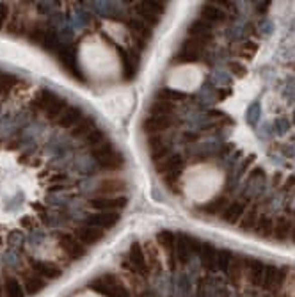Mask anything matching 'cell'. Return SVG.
Wrapping results in <instances>:
<instances>
[{"instance_id": "6da1fadb", "label": "cell", "mask_w": 295, "mask_h": 297, "mask_svg": "<svg viewBox=\"0 0 295 297\" xmlns=\"http://www.w3.org/2000/svg\"><path fill=\"white\" fill-rule=\"evenodd\" d=\"M55 237H57V242H59V248L62 249V253H64L66 256H68L69 262H77V260L86 256V253H87L86 246H84L75 235L57 231Z\"/></svg>"}, {"instance_id": "7a4b0ae2", "label": "cell", "mask_w": 295, "mask_h": 297, "mask_svg": "<svg viewBox=\"0 0 295 297\" xmlns=\"http://www.w3.org/2000/svg\"><path fill=\"white\" fill-rule=\"evenodd\" d=\"M128 203V198L121 196V198H112V196H100V198H93L89 201L95 210L100 212H110V210H121V208L126 207Z\"/></svg>"}, {"instance_id": "3957f363", "label": "cell", "mask_w": 295, "mask_h": 297, "mask_svg": "<svg viewBox=\"0 0 295 297\" xmlns=\"http://www.w3.org/2000/svg\"><path fill=\"white\" fill-rule=\"evenodd\" d=\"M173 120L169 116H150L142 121V130L148 136H159L162 132L169 130Z\"/></svg>"}, {"instance_id": "277c9868", "label": "cell", "mask_w": 295, "mask_h": 297, "mask_svg": "<svg viewBox=\"0 0 295 297\" xmlns=\"http://www.w3.org/2000/svg\"><path fill=\"white\" fill-rule=\"evenodd\" d=\"M73 235H75L84 246H95L105 237V231L100 228H95V226L84 224V226H79Z\"/></svg>"}, {"instance_id": "5b68a950", "label": "cell", "mask_w": 295, "mask_h": 297, "mask_svg": "<svg viewBox=\"0 0 295 297\" xmlns=\"http://www.w3.org/2000/svg\"><path fill=\"white\" fill-rule=\"evenodd\" d=\"M86 224L89 226H95V228L100 229H109L119 221V214L117 212H102V214H91L87 215L86 219Z\"/></svg>"}, {"instance_id": "8992f818", "label": "cell", "mask_w": 295, "mask_h": 297, "mask_svg": "<svg viewBox=\"0 0 295 297\" xmlns=\"http://www.w3.org/2000/svg\"><path fill=\"white\" fill-rule=\"evenodd\" d=\"M59 59H61L62 66H64L75 79L77 77L82 79V75H80V72H79V66H77V53L73 46H62V48L59 50Z\"/></svg>"}, {"instance_id": "52a82bcc", "label": "cell", "mask_w": 295, "mask_h": 297, "mask_svg": "<svg viewBox=\"0 0 295 297\" xmlns=\"http://www.w3.org/2000/svg\"><path fill=\"white\" fill-rule=\"evenodd\" d=\"M84 117L86 116H84V110L80 109V107H68V109L59 116L57 125L61 128H71V127H77Z\"/></svg>"}, {"instance_id": "ba28073f", "label": "cell", "mask_w": 295, "mask_h": 297, "mask_svg": "<svg viewBox=\"0 0 295 297\" xmlns=\"http://www.w3.org/2000/svg\"><path fill=\"white\" fill-rule=\"evenodd\" d=\"M182 166H183V160L180 155H169V157L164 158L162 162L155 164V169L160 176H167V174H171V173H178L176 169H180Z\"/></svg>"}, {"instance_id": "9c48e42d", "label": "cell", "mask_w": 295, "mask_h": 297, "mask_svg": "<svg viewBox=\"0 0 295 297\" xmlns=\"http://www.w3.org/2000/svg\"><path fill=\"white\" fill-rule=\"evenodd\" d=\"M247 210V203H242V201H235L230 207H226V210L223 212V219L228 222V224H239L242 221L244 214Z\"/></svg>"}, {"instance_id": "30bf717a", "label": "cell", "mask_w": 295, "mask_h": 297, "mask_svg": "<svg viewBox=\"0 0 295 297\" xmlns=\"http://www.w3.org/2000/svg\"><path fill=\"white\" fill-rule=\"evenodd\" d=\"M291 229H293V222L286 217H277L274 221V231L272 237H276L277 241H286L291 235Z\"/></svg>"}, {"instance_id": "8fae6325", "label": "cell", "mask_w": 295, "mask_h": 297, "mask_svg": "<svg viewBox=\"0 0 295 297\" xmlns=\"http://www.w3.org/2000/svg\"><path fill=\"white\" fill-rule=\"evenodd\" d=\"M126 189V182L119 180V178H109V180H103L98 185L96 191L100 194H114V192H123Z\"/></svg>"}, {"instance_id": "7c38bea8", "label": "cell", "mask_w": 295, "mask_h": 297, "mask_svg": "<svg viewBox=\"0 0 295 297\" xmlns=\"http://www.w3.org/2000/svg\"><path fill=\"white\" fill-rule=\"evenodd\" d=\"M98 166H100V169H105V171H117L125 166V158H123V155H119L116 151V153L110 155V157H105V158H102V160H98Z\"/></svg>"}, {"instance_id": "4fadbf2b", "label": "cell", "mask_w": 295, "mask_h": 297, "mask_svg": "<svg viewBox=\"0 0 295 297\" xmlns=\"http://www.w3.org/2000/svg\"><path fill=\"white\" fill-rule=\"evenodd\" d=\"M95 130V117L93 116H86L75 128H73L71 136L77 137V139H82V137H87L91 132Z\"/></svg>"}, {"instance_id": "5bb4252c", "label": "cell", "mask_w": 295, "mask_h": 297, "mask_svg": "<svg viewBox=\"0 0 295 297\" xmlns=\"http://www.w3.org/2000/svg\"><path fill=\"white\" fill-rule=\"evenodd\" d=\"M254 229H256V233L261 235V237H272L274 219L269 217V215H260L256 226H254Z\"/></svg>"}, {"instance_id": "9a60e30c", "label": "cell", "mask_w": 295, "mask_h": 297, "mask_svg": "<svg viewBox=\"0 0 295 297\" xmlns=\"http://www.w3.org/2000/svg\"><path fill=\"white\" fill-rule=\"evenodd\" d=\"M235 253L230 251V249H217V256H215V267L219 272H224L226 274L228 267H230L231 260H233Z\"/></svg>"}, {"instance_id": "2e32d148", "label": "cell", "mask_w": 295, "mask_h": 297, "mask_svg": "<svg viewBox=\"0 0 295 297\" xmlns=\"http://www.w3.org/2000/svg\"><path fill=\"white\" fill-rule=\"evenodd\" d=\"M226 207H228V200L224 196H220V198H215L213 201H210V203H206L204 207H201V210L208 215H219L226 210Z\"/></svg>"}, {"instance_id": "e0dca14e", "label": "cell", "mask_w": 295, "mask_h": 297, "mask_svg": "<svg viewBox=\"0 0 295 297\" xmlns=\"http://www.w3.org/2000/svg\"><path fill=\"white\" fill-rule=\"evenodd\" d=\"M66 109H68V102H66L64 98L57 96L52 102V105L48 107V110H46V117H48V120H55V117L61 116Z\"/></svg>"}, {"instance_id": "ac0fdd59", "label": "cell", "mask_w": 295, "mask_h": 297, "mask_svg": "<svg viewBox=\"0 0 295 297\" xmlns=\"http://www.w3.org/2000/svg\"><path fill=\"white\" fill-rule=\"evenodd\" d=\"M173 110H174V103L164 102V100H157V102H153V105L150 107V114H152V116H171Z\"/></svg>"}, {"instance_id": "d6986e66", "label": "cell", "mask_w": 295, "mask_h": 297, "mask_svg": "<svg viewBox=\"0 0 295 297\" xmlns=\"http://www.w3.org/2000/svg\"><path fill=\"white\" fill-rule=\"evenodd\" d=\"M201 16H203V22H223L226 18V15L219 8H213V6L201 8Z\"/></svg>"}, {"instance_id": "ffe728a7", "label": "cell", "mask_w": 295, "mask_h": 297, "mask_svg": "<svg viewBox=\"0 0 295 297\" xmlns=\"http://www.w3.org/2000/svg\"><path fill=\"white\" fill-rule=\"evenodd\" d=\"M116 153V148H114V144L112 143H102V144H98V146H95L91 150V155L96 158V160H102V158H105V157H110V155H114Z\"/></svg>"}, {"instance_id": "44dd1931", "label": "cell", "mask_w": 295, "mask_h": 297, "mask_svg": "<svg viewBox=\"0 0 295 297\" xmlns=\"http://www.w3.org/2000/svg\"><path fill=\"white\" fill-rule=\"evenodd\" d=\"M105 139H107V134H105V132L100 130V128H95V130H93L89 136L84 137V144H86V146H89L93 150V148L98 146V144L105 143Z\"/></svg>"}, {"instance_id": "7402d4cb", "label": "cell", "mask_w": 295, "mask_h": 297, "mask_svg": "<svg viewBox=\"0 0 295 297\" xmlns=\"http://www.w3.org/2000/svg\"><path fill=\"white\" fill-rule=\"evenodd\" d=\"M258 219H260V215H258V207H253L249 212H247V214H244L242 221H240L239 224L244 231H246V229H253L254 226H256Z\"/></svg>"}, {"instance_id": "603a6c76", "label": "cell", "mask_w": 295, "mask_h": 297, "mask_svg": "<svg viewBox=\"0 0 295 297\" xmlns=\"http://www.w3.org/2000/svg\"><path fill=\"white\" fill-rule=\"evenodd\" d=\"M18 84V79L11 73H6V72H0V93L8 94L13 87Z\"/></svg>"}, {"instance_id": "cb8c5ba5", "label": "cell", "mask_w": 295, "mask_h": 297, "mask_svg": "<svg viewBox=\"0 0 295 297\" xmlns=\"http://www.w3.org/2000/svg\"><path fill=\"white\" fill-rule=\"evenodd\" d=\"M157 98H162L164 102H171V103H173V100H174V102H176V100H183V94L182 93H176V91L167 89V87H164V89H160L159 93H157Z\"/></svg>"}, {"instance_id": "d4e9b609", "label": "cell", "mask_w": 295, "mask_h": 297, "mask_svg": "<svg viewBox=\"0 0 295 297\" xmlns=\"http://www.w3.org/2000/svg\"><path fill=\"white\" fill-rule=\"evenodd\" d=\"M41 45L45 46L46 50H55L57 46H59V38H57V34L53 30H46Z\"/></svg>"}, {"instance_id": "484cf974", "label": "cell", "mask_w": 295, "mask_h": 297, "mask_svg": "<svg viewBox=\"0 0 295 297\" xmlns=\"http://www.w3.org/2000/svg\"><path fill=\"white\" fill-rule=\"evenodd\" d=\"M130 27L135 32V36H140V38H150V29L146 27V23L139 22V20H133L130 22Z\"/></svg>"}, {"instance_id": "4316f807", "label": "cell", "mask_w": 295, "mask_h": 297, "mask_svg": "<svg viewBox=\"0 0 295 297\" xmlns=\"http://www.w3.org/2000/svg\"><path fill=\"white\" fill-rule=\"evenodd\" d=\"M23 241H25V237H23V233L18 231V229H15V231H11V233L8 235V244L11 246V248H20V246L23 244Z\"/></svg>"}, {"instance_id": "83f0119b", "label": "cell", "mask_w": 295, "mask_h": 297, "mask_svg": "<svg viewBox=\"0 0 295 297\" xmlns=\"http://www.w3.org/2000/svg\"><path fill=\"white\" fill-rule=\"evenodd\" d=\"M169 146H164V148H159V150L152 151V160L155 162V164H159V162H162L164 158H167V155H169Z\"/></svg>"}, {"instance_id": "f1b7e54d", "label": "cell", "mask_w": 295, "mask_h": 297, "mask_svg": "<svg viewBox=\"0 0 295 297\" xmlns=\"http://www.w3.org/2000/svg\"><path fill=\"white\" fill-rule=\"evenodd\" d=\"M9 6L8 4H4V2H0V30L4 29L6 27V22L9 20Z\"/></svg>"}, {"instance_id": "f546056e", "label": "cell", "mask_w": 295, "mask_h": 297, "mask_svg": "<svg viewBox=\"0 0 295 297\" xmlns=\"http://www.w3.org/2000/svg\"><path fill=\"white\" fill-rule=\"evenodd\" d=\"M20 226L25 229H34V226H36L34 217H23L22 221H20Z\"/></svg>"}, {"instance_id": "4dcf8cb0", "label": "cell", "mask_w": 295, "mask_h": 297, "mask_svg": "<svg viewBox=\"0 0 295 297\" xmlns=\"http://www.w3.org/2000/svg\"><path fill=\"white\" fill-rule=\"evenodd\" d=\"M230 66H231V70H233V72L237 73L239 77H244V75H246V68H244L242 64H239V63H231Z\"/></svg>"}, {"instance_id": "1f68e13d", "label": "cell", "mask_w": 295, "mask_h": 297, "mask_svg": "<svg viewBox=\"0 0 295 297\" xmlns=\"http://www.w3.org/2000/svg\"><path fill=\"white\" fill-rule=\"evenodd\" d=\"M64 182V180H68V176L66 174H62V176H53V178H50V182Z\"/></svg>"}, {"instance_id": "d6a6232c", "label": "cell", "mask_w": 295, "mask_h": 297, "mask_svg": "<svg viewBox=\"0 0 295 297\" xmlns=\"http://www.w3.org/2000/svg\"><path fill=\"white\" fill-rule=\"evenodd\" d=\"M291 185H295V176H291V178H290V180H288V182H286V185H284V187H286V189H288V187H291Z\"/></svg>"}, {"instance_id": "836d02e7", "label": "cell", "mask_w": 295, "mask_h": 297, "mask_svg": "<svg viewBox=\"0 0 295 297\" xmlns=\"http://www.w3.org/2000/svg\"><path fill=\"white\" fill-rule=\"evenodd\" d=\"M34 208L36 210H39V212H45V207H43V205H34Z\"/></svg>"}, {"instance_id": "e575fe53", "label": "cell", "mask_w": 295, "mask_h": 297, "mask_svg": "<svg viewBox=\"0 0 295 297\" xmlns=\"http://www.w3.org/2000/svg\"><path fill=\"white\" fill-rule=\"evenodd\" d=\"M290 239L295 242V226H293V229H291V235H290Z\"/></svg>"}, {"instance_id": "d590c367", "label": "cell", "mask_w": 295, "mask_h": 297, "mask_svg": "<svg viewBox=\"0 0 295 297\" xmlns=\"http://www.w3.org/2000/svg\"><path fill=\"white\" fill-rule=\"evenodd\" d=\"M0 244H4V239H2V237H0Z\"/></svg>"}]
</instances>
